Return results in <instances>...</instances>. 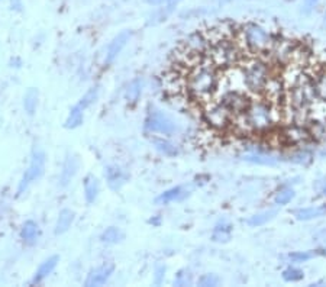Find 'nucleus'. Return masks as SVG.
Segmentation results:
<instances>
[{
	"instance_id": "20",
	"label": "nucleus",
	"mask_w": 326,
	"mask_h": 287,
	"mask_svg": "<svg viewBox=\"0 0 326 287\" xmlns=\"http://www.w3.org/2000/svg\"><path fill=\"white\" fill-rule=\"evenodd\" d=\"M304 274H303L302 270H299V268H296V267H289V268H286L284 271H283V278L286 280V281H291V283H294V281H300Z\"/></svg>"
},
{
	"instance_id": "21",
	"label": "nucleus",
	"mask_w": 326,
	"mask_h": 287,
	"mask_svg": "<svg viewBox=\"0 0 326 287\" xmlns=\"http://www.w3.org/2000/svg\"><path fill=\"white\" fill-rule=\"evenodd\" d=\"M245 160L249 161V162H255V164H264V165H273L276 164V161L273 158H270L264 154H246L244 157Z\"/></svg>"
},
{
	"instance_id": "27",
	"label": "nucleus",
	"mask_w": 326,
	"mask_h": 287,
	"mask_svg": "<svg viewBox=\"0 0 326 287\" xmlns=\"http://www.w3.org/2000/svg\"><path fill=\"white\" fill-rule=\"evenodd\" d=\"M164 273H165V267L164 265L157 267V271H155V284H160L163 281Z\"/></svg>"
},
{
	"instance_id": "33",
	"label": "nucleus",
	"mask_w": 326,
	"mask_h": 287,
	"mask_svg": "<svg viewBox=\"0 0 326 287\" xmlns=\"http://www.w3.org/2000/svg\"><path fill=\"white\" fill-rule=\"evenodd\" d=\"M323 154H326V151H325V152H323Z\"/></svg>"
},
{
	"instance_id": "30",
	"label": "nucleus",
	"mask_w": 326,
	"mask_h": 287,
	"mask_svg": "<svg viewBox=\"0 0 326 287\" xmlns=\"http://www.w3.org/2000/svg\"><path fill=\"white\" fill-rule=\"evenodd\" d=\"M219 3H229V2H232V0H218Z\"/></svg>"
},
{
	"instance_id": "23",
	"label": "nucleus",
	"mask_w": 326,
	"mask_h": 287,
	"mask_svg": "<svg viewBox=\"0 0 326 287\" xmlns=\"http://www.w3.org/2000/svg\"><path fill=\"white\" fill-rule=\"evenodd\" d=\"M293 197H294V192H293L291 189H284V190H281V192L277 193L274 202H276L277 205H287L289 202H291Z\"/></svg>"
},
{
	"instance_id": "8",
	"label": "nucleus",
	"mask_w": 326,
	"mask_h": 287,
	"mask_svg": "<svg viewBox=\"0 0 326 287\" xmlns=\"http://www.w3.org/2000/svg\"><path fill=\"white\" fill-rule=\"evenodd\" d=\"M57 263H58V257L57 255H52L51 258H48L47 261H44L42 264L39 265V268L36 271L35 277H34V283H41L48 274H51L52 270L55 268Z\"/></svg>"
},
{
	"instance_id": "32",
	"label": "nucleus",
	"mask_w": 326,
	"mask_h": 287,
	"mask_svg": "<svg viewBox=\"0 0 326 287\" xmlns=\"http://www.w3.org/2000/svg\"><path fill=\"white\" fill-rule=\"evenodd\" d=\"M325 21H326V13H325Z\"/></svg>"
},
{
	"instance_id": "2",
	"label": "nucleus",
	"mask_w": 326,
	"mask_h": 287,
	"mask_svg": "<svg viewBox=\"0 0 326 287\" xmlns=\"http://www.w3.org/2000/svg\"><path fill=\"white\" fill-rule=\"evenodd\" d=\"M145 127L150 132L154 134H163V135H171L174 134L175 125L173 119L170 116H167L164 112L152 107L148 112L147 121H145Z\"/></svg>"
},
{
	"instance_id": "6",
	"label": "nucleus",
	"mask_w": 326,
	"mask_h": 287,
	"mask_svg": "<svg viewBox=\"0 0 326 287\" xmlns=\"http://www.w3.org/2000/svg\"><path fill=\"white\" fill-rule=\"evenodd\" d=\"M79 168V161L76 157H67V160L64 162V167H62V171H61V186L66 187L69 186V183L71 182V179L76 176Z\"/></svg>"
},
{
	"instance_id": "14",
	"label": "nucleus",
	"mask_w": 326,
	"mask_h": 287,
	"mask_svg": "<svg viewBox=\"0 0 326 287\" xmlns=\"http://www.w3.org/2000/svg\"><path fill=\"white\" fill-rule=\"evenodd\" d=\"M141 90H142V81L140 79L134 80L126 89V100L129 103H137L141 96Z\"/></svg>"
},
{
	"instance_id": "17",
	"label": "nucleus",
	"mask_w": 326,
	"mask_h": 287,
	"mask_svg": "<svg viewBox=\"0 0 326 287\" xmlns=\"http://www.w3.org/2000/svg\"><path fill=\"white\" fill-rule=\"evenodd\" d=\"M36 235H38V225L34 220H26L22 228V238L25 241L31 242L35 240Z\"/></svg>"
},
{
	"instance_id": "26",
	"label": "nucleus",
	"mask_w": 326,
	"mask_h": 287,
	"mask_svg": "<svg viewBox=\"0 0 326 287\" xmlns=\"http://www.w3.org/2000/svg\"><path fill=\"white\" fill-rule=\"evenodd\" d=\"M316 253H294L290 254V258L293 261H297V263H302V261H307L310 260L312 257H314Z\"/></svg>"
},
{
	"instance_id": "24",
	"label": "nucleus",
	"mask_w": 326,
	"mask_h": 287,
	"mask_svg": "<svg viewBox=\"0 0 326 287\" xmlns=\"http://www.w3.org/2000/svg\"><path fill=\"white\" fill-rule=\"evenodd\" d=\"M191 283V277L187 270H180L174 278L175 286H188Z\"/></svg>"
},
{
	"instance_id": "11",
	"label": "nucleus",
	"mask_w": 326,
	"mask_h": 287,
	"mask_svg": "<svg viewBox=\"0 0 326 287\" xmlns=\"http://www.w3.org/2000/svg\"><path fill=\"white\" fill-rule=\"evenodd\" d=\"M74 219V213L71 212L70 209H64L61 210L57 219V225H55V234H64L66 231H69L71 226V222Z\"/></svg>"
},
{
	"instance_id": "18",
	"label": "nucleus",
	"mask_w": 326,
	"mask_h": 287,
	"mask_svg": "<svg viewBox=\"0 0 326 287\" xmlns=\"http://www.w3.org/2000/svg\"><path fill=\"white\" fill-rule=\"evenodd\" d=\"M154 144H155V147L158 151H161L164 155H168V157H173L177 154V148H175L174 145L171 144V142H168V141H164V139H157L154 138Z\"/></svg>"
},
{
	"instance_id": "28",
	"label": "nucleus",
	"mask_w": 326,
	"mask_h": 287,
	"mask_svg": "<svg viewBox=\"0 0 326 287\" xmlns=\"http://www.w3.org/2000/svg\"><path fill=\"white\" fill-rule=\"evenodd\" d=\"M319 3V0H303V8L306 12H310Z\"/></svg>"
},
{
	"instance_id": "16",
	"label": "nucleus",
	"mask_w": 326,
	"mask_h": 287,
	"mask_svg": "<svg viewBox=\"0 0 326 287\" xmlns=\"http://www.w3.org/2000/svg\"><path fill=\"white\" fill-rule=\"evenodd\" d=\"M277 215V210H267V212H263V213H258V215H254L251 218L248 219V225L251 226H259V225H264L267 223L268 220L274 218Z\"/></svg>"
},
{
	"instance_id": "31",
	"label": "nucleus",
	"mask_w": 326,
	"mask_h": 287,
	"mask_svg": "<svg viewBox=\"0 0 326 287\" xmlns=\"http://www.w3.org/2000/svg\"><path fill=\"white\" fill-rule=\"evenodd\" d=\"M323 193H325V195H326V187H325V190H323Z\"/></svg>"
},
{
	"instance_id": "22",
	"label": "nucleus",
	"mask_w": 326,
	"mask_h": 287,
	"mask_svg": "<svg viewBox=\"0 0 326 287\" xmlns=\"http://www.w3.org/2000/svg\"><path fill=\"white\" fill-rule=\"evenodd\" d=\"M97 96H99V87H92V89H90V90L86 93L82 99H80L79 104L82 106L83 109H87V107H89V106H90V104L93 103L94 100L97 99Z\"/></svg>"
},
{
	"instance_id": "4",
	"label": "nucleus",
	"mask_w": 326,
	"mask_h": 287,
	"mask_svg": "<svg viewBox=\"0 0 326 287\" xmlns=\"http://www.w3.org/2000/svg\"><path fill=\"white\" fill-rule=\"evenodd\" d=\"M113 264H103L93 270L87 280H86V286H102L107 281V278L113 273Z\"/></svg>"
},
{
	"instance_id": "15",
	"label": "nucleus",
	"mask_w": 326,
	"mask_h": 287,
	"mask_svg": "<svg viewBox=\"0 0 326 287\" xmlns=\"http://www.w3.org/2000/svg\"><path fill=\"white\" fill-rule=\"evenodd\" d=\"M36 104H38V92H36V89H29V90L26 92V94H25V110H26L29 115H34L36 110Z\"/></svg>"
},
{
	"instance_id": "19",
	"label": "nucleus",
	"mask_w": 326,
	"mask_h": 287,
	"mask_svg": "<svg viewBox=\"0 0 326 287\" xmlns=\"http://www.w3.org/2000/svg\"><path fill=\"white\" fill-rule=\"evenodd\" d=\"M123 238L122 232L117 229V228H107L102 235V240L107 244H116Z\"/></svg>"
},
{
	"instance_id": "29",
	"label": "nucleus",
	"mask_w": 326,
	"mask_h": 287,
	"mask_svg": "<svg viewBox=\"0 0 326 287\" xmlns=\"http://www.w3.org/2000/svg\"><path fill=\"white\" fill-rule=\"evenodd\" d=\"M164 2H167V0H148L150 5H161Z\"/></svg>"
},
{
	"instance_id": "1",
	"label": "nucleus",
	"mask_w": 326,
	"mask_h": 287,
	"mask_svg": "<svg viewBox=\"0 0 326 287\" xmlns=\"http://www.w3.org/2000/svg\"><path fill=\"white\" fill-rule=\"evenodd\" d=\"M175 103L213 135L268 149L326 141V48L256 22L188 35L164 74Z\"/></svg>"
},
{
	"instance_id": "25",
	"label": "nucleus",
	"mask_w": 326,
	"mask_h": 287,
	"mask_svg": "<svg viewBox=\"0 0 326 287\" xmlns=\"http://www.w3.org/2000/svg\"><path fill=\"white\" fill-rule=\"evenodd\" d=\"M199 284L200 286H218L219 284V277L215 276V274H205L199 278Z\"/></svg>"
},
{
	"instance_id": "9",
	"label": "nucleus",
	"mask_w": 326,
	"mask_h": 287,
	"mask_svg": "<svg viewBox=\"0 0 326 287\" xmlns=\"http://www.w3.org/2000/svg\"><path fill=\"white\" fill-rule=\"evenodd\" d=\"M326 215V205L317 207H307V209H299L294 212V216L299 220H310V219L319 218Z\"/></svg>"
},
{
	"instance_id": "12",
	"label": "nucleus",
	"mask_w": 326,
	"mask_h": 287,
	"mask_svg": "<svg viewBox=\"0 0 326 287\" xmlns=\"http://www.w3.org/2000/svg\"><path fill=\"white\" fill-rule=\"evenodd\" d=\"M84 192H86V200L89 203H93L99 195V182L93 176H89L84 182Z\"/></svg>"
},
{
	"instance_id": "7",
	"label": "nucleus",
	"mask_w": 326,
	"mask_h": 287,
	"mask_svg": "<svg viewBox=\"0 0 326 287\" xmlns=\"http://www.w3.org/2000/svg\"><path fill=\"white\" fill-rule=\"evenodd\" d=\"M106 177H107L109 186H110L113 190L120 189V186L126 182V174L122 171L120 168H117V167H109V168L106 170Z\"/></svg>"
},
{
	"instance_id": "3",
	"label": "nucleus",
	"mask_w": 326,
	"mask_h": 287,
	"mask_svg": "<svg viewBox=\"0 0 326 287\" xmlns=\"http://www.w3.org/2000/svg\"><path fill=\"white\" fill-rule=\"evenodd\" d=\"M44 170H45V154L42 151H35L34 155H32V161L29 164V168L25 171L22 182L19 183L18 195H22L25 190L29 187V184L38 180L44 174Z\"/></svg>"
},
{
	"instance_id": "13",
	"label": "nucleus",
	"mask_w": 326,
	"mask_h": 287,
	"mask_svg": "<svg viewBox=\"0 0 326 287\" xmlns=\"http://www.w3.org/2000/svg\"><path fill=\"white\" fill-rule=\"evenodd\" d=\"M83 109L80 104H76L73 109H71L70 115L67 118V121H66V128H69V129H74V128L80 127L83 124Z\"/></svg>"
},
{
	"instance_id": "5",
	"label": "nucleus",
	"mask_w": 326,
	"mask_h": 287,
	"mask_svg": "<svg viewBox=\"0 0 326 287\" xmlns=\"http://www.w3.org/2000/svg\"><path fill=\"white\" fill-rule=\"evenodd\" d=\"M131 32L129 31H123L117 35L116 38L110 42V45L107 48V55H106V64H110L115 61V58L120 54V51L123 49V46L126 45V42L131 38Z\"/></svg>"
},
{
	"instance_id": "10",
	"label": "nucleus",
	"mask_w": 326,
	"mask_h": 287,
	"mask_svg": "<svg viewBox=\"0 0 326 287\" xmlns=\"http://www.w3.org/2000/svg\"><path fill=\"white\" fill-rule=\"evenodd\" d=\"M184 196H186V193H184L183 187H173V189H170V190L161 193V195L155 199V202H157L158 205H167V203H171V202L183 199Z\"/></svg>"
}]
</instances>
